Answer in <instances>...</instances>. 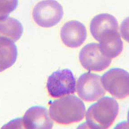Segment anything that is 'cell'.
<instances>
[{
	"label": "cell",
	"instance_id": "cell-1",
	"mask_svg": "<svg viewBox=\"0 0 129 129\" xmlns=\"http://www.w3.org/2000/svg\"><path fill=\"white\" fill-rule=\"evenodd\" d=\"M49 104L50 117L58 123L68 124L78 122L85 116L84 104L76 95H66Z\"/></svg>",
	"mask_w": 129,
	"mask_h": 129
},
{
	"label": "cell",
	"instance_id": "cell-2",
	"mask_svg": "<svg viewBox=\"0 0 129 129\" xmlns=\"http://www.w3.org/2000/svg\"><path fill=\"white\" fill-rule=\"evenodd\" d=\"M119 111V105L114 98H101L87 109L85 125L89 129H108L113 124Z\"/></svg>",
	"mask_w": 129,
	"mask_h": 129
},
{
	"label": "cell",
	"instance_id": "cell-3",
	"mask_svg": "<svg viewBox=\"0 0 129 129\" xmlns=\"http://www.w3.org/2000/svg\"><path fill=\"white\" fill-rule=\"evenodd\" d=\"M63 15L62 5L54 0L39 2L35 6L32 13L35 23L43 28H50L57 25Z\"/></svg>",
	"mask_w": 129,
	"mask_h": 129
},
{
	"label": "cell",
	"instance_id": "cell-4",
	"mask_svg": "<svg viewBox=\"0 0 129 129\" xmlns=\"http://www.w3.org/2000/svg\"><path fill=\"white\" fill-rule=\"evenodd\" d=\"M101 80L106 90L116 98H125L129 95V73L124 69H111L103 74Z\"/></svg>",
	"mask_w": 129,
	"mask_h": 129
},
{
	"label": "cell",
	"instance_id": "cell-5",
	"mask_svg": "<svg viewBox=\"0 0 129 129\" xmlns=\"http://www.w3.org/2000/svg\"><path fill=\"white\" fill-rule=\"evenodd\" d=\"M47 88L53 98L74 93L76 91V80L73 73L67 69L55 71L49 77Z\"/></svg>",
	"mask_w": 129,
	"mask_h": 129
},
{
	"label": "cell",
	"instance_id": "cell-6",
	"mask_svg": "<svg viewBox=\"0 0 129 129\" xmlns=\"http://www.w3.org/2000/svg\"><path fill=\"white\" fill-rule=\"evenodd\" d=\"M101 79L100 75L90 72L81 75L77 84V92L80 97L85 101L92 102L105 95L106 91Z\"/></svg>",
	"mask_w": 129,
	"mask_h": 129
},
{
	"label": "cell",
	"instance_id": "cell-7",
	"mask_svg": "<svg viewBox=\"0 0 129 129\" xmlns=\"http://www.w3.org/2000/svg\"><path fill=\"white\" fill-rule=\"evenodd\" d=\"M79 60L84 69L94 72H101L107 69L112 61L103 55L100 44L95 43L88 44L81 50Z\"/></svg>",
	"mask_w": 129,
	"mask_h": 129
},
{
	"label": "cell",
	"instance_id": "cell-8",
	"mask_svg": "<svg viewBox=\"0 0 129 129\" xmlns=\"http://www.w3.org/2000/svg\"><path fill=\"white\" fill-rule=\"evenodd\" d=\"M63 43L67 47L77 48L80 47L87 37L86 28L78 21H70L64 23L60 31Z\"/></svg>",
	"mask_w": 129,
	"mask_h": 129
},
{
	"label": "cell",
	"instance_id": "cell-9",
	"mask_svg": "<svg viewBox=\"0 0 129 129\" xmlns=\"http://www.w3.org/2000/svg\"><path fill=\"white\" fill-rule=\"evenodd\" d=\"M50 118L45 107L41 106L30 107L22 118L24 129H52L53 122Z\"/></svg>",
	"mask_w": 129,
	"mask_h": 129
},
{
	"label": "cell",
	"instance_id": "cell-10",
	"mask_svg": "<svg viewBox=\"0 0 129 129\" xmlns=\"http://www.w3.org/2000/svg\"><path fill=\"white\" fill-rule=\"evenodd\" d=\"M99 42L102 53L110 59L118 56L123 50V42L118 31L105 32Z\"/></svg>",
	"mask_w": 129,
	"mask_h": 129
},
{
	"label": "cell",
	"instance_id": "cell-11",
	"mask_svg": "<svg viewBox=\"0 0 129 129\" xmlns=\"http://www.w3.org/2000/svg\"><path fill=\"white\" fill-rule=\"evenodd\" d=\"M118 23L116 18L108 13H101L92 19L90 23V31L97 41L105 32L118 31Z\"/></svg>",
	"mask_w": 129,
	"mask_h": 129
},
{
	"label": "cell",
	"instance_id": "cell-12",
	"mask_svg": "<svg viewBox=\"0 0 129 129\" xmlns=\"http://www.w3.org/2000/svg\"><path fill=\"white\" fill-rule=\"evenodd\" d=\"M1 72L12 66L17 57V47L14 42L5 37H0Z\"/></svg>",
	"mask_w": 129,
	"mask_h": 129
},
{
	"label": "cell",
	"instance_id": "cell-13",
	"mask_svg": "<svg viewBox=\"0 0 129 129\" xmlns=\"http://www.w3.org/2000/svg\"><path fill=\"white\" fill-rule=\"evenodd\" d=\"M23 28L19 21L10 17L0 20L1 36L5 37L15 42L22 35Z\"/></svg>",
	"mask_w": 129,
	"mask_h": 129
},
{
	"label": "cell",
	"instance_id": "cell-14",
	"mask_svg": "<svg viewBox=\"0 0 129 129\" xmlns=\"http://www.w3.org/2000/svg\"><path fill=\"white\" fill-rule=\"evenodd\" d=\"M1 3V19L8 16L9 13L16 8L18 1H2Z\"/></svg>",
	"mask_w": 129,
	"mask_h": 129
}]
</instances>
